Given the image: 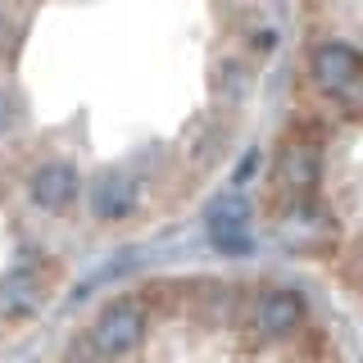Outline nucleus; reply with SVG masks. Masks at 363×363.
<instances>
[{
	"label": "nucleus",
	"mask_w": 363,
	"mask_h": 363,
	"mask_svg": "<svg viewBox=\"0 0 363 363\" xmlns=\"http://www.w3.org/2000/svg\"><path fill=\"white\" fill-rule=\"evenodd\" d=\"M281 0H0V213L37 255L177 223L255 132Z\"/></svg>",
	"instance_id": "obj_1"
},
{
	"label": "nucleus",
	"mask_w": 363,
	"mask_h": 363,
	"mask_svg": "<svg viewBox=\"0 0 363 363\" xmlns=\"http://www.w3.org/2000/svg\"><path fill=\"white\" fill-rule=\"evenodd\" d=\"M259 218L363 304V0H291L286 105L259 177Z\"/></svg>",
	"instance_id": "obj_2"
},
{
	"label": "nucleus",
	"mask_w": 363,
	"mask_h": 363,
	"mask_svg": "<svg viewBox=\"0 0 363 363\" xmlns=\"http://www.w3.org/2000/svg\"><path fill=\"white\" fill-rule=\"evenodd\" d=\"M45 363H359L304 281L272 268H173L91 300Z\"/></svg>",
	"instance_id": "obj_3"
}]
</instances>
